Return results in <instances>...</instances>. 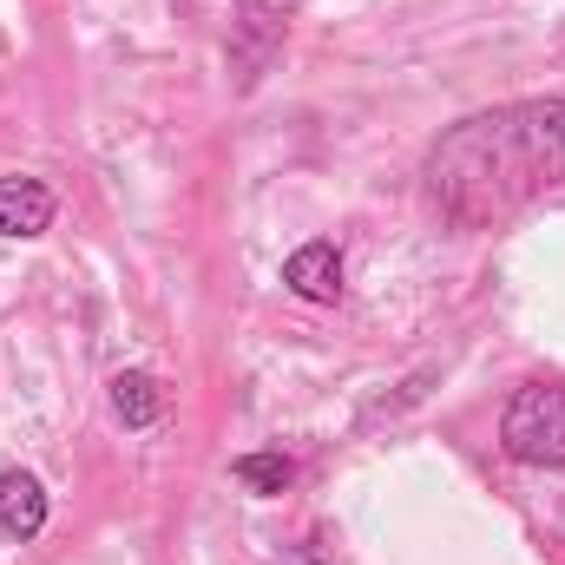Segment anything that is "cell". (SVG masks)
<instances>
[{"label": "cell", "instance_id": "cell-5", "mask_svg": "<svg viewBox=\"0 0 565 565\" xmlns=\"http://www.w3.org/2000/svg\"><path fill=\"white\" fill-rule=\"evenodd\" d=\"M53 211H60V198L40 184V178H0V237H40V231H53Z\"/></svg>", "mask_w": 565, "mask_h": 565}, {"label": "cell", "instance_id": "cell-7", "mask_svg": "<svg viewBox=\"0 0 565 565\" xmlns=\"http://www.w3.org/2000/svg\"><path fill=\"white\" fill-rule=\"evenodd\" d=\"M113 415H119L126 427H158L164 422V388H158V375H145V369L113 375Z\"/></svg>", "mask_w": 565, "mask_h": 565}, {"label": "cell", "instance_id": "cell-6", "mask_svg": "<svg viewBox=\"0 0 565 565\" xmlns=\"http://www.w3.org/2000/svg\"><path fill=\"white\" fill-rule=\"evenodd\" d=\"M0 533L20 540V546L46 533V487H40L26 467H7V473H0Z\"/></svg>", "mask_w": 565, "mask_h": 565}, {"label": "cell", "instance_id": "cell-2", "mask_svg": "<svg viewBox=\"0 0 565 565\" xmlns=\"http://www.w3.org/2000/svg\"><path fill=\"white\" fill-rule=\"evenodd\" d=\"M500 447L520 467H565V382L513 388V402L500 415Z\"/></svg>", "mask_w": 565, "mask_h": 565}, {"label": "cell", "instance_id": "cell-4", "mask_svg": "<svg viewBox=\"0 0 565 565\" xmlns=\"http://www.w3.org/2000/svg\"><path fill=\"white\" fill-rule=\"evenodd\" d=\"M282 289L302 296V302H335V296H342V250H335L329 237L289 250V257H282Z\"/></svg>", "mask_w": 565, "mask_h": 565}, {"label": "cell", "instance_id": "cell-8", "mask_svg": "<svg viewBox=\"0 0 565 565\" xmlns=\"http://www.w3.org/2000/svg\"><path fill=\"white\" fill-rule=\"evenodd\" d=\"M231 473H237V487H250V493H282V487H296V460L282 454V447H264V454H237L231 460Z\"/></svg>", "mask_w": 565, "mask_h": 565}, {"label": "cell", "instance_id": "cell-1", "mask_svg": "<svg viewBox=\"0 0 565 565\" xmlns=\"http://www.w3.org/2000/svg\"><path fill=\"white\" fill-rule=\"evenodd\" d=\"M422 178L454 231H500L565 184V99H513L447 126Z\"/></svg>", "mask_w": 565, "mask_h": 565}, {"label": "cell", "instance_id": "cell-3", "mask_svg": "<svg viewBox=\"0 0 565 565\" xmlns=\"http://www.w3.org/2000/svg\"><path fill=\"white\" fill-rule=\"evenodd\" d=\"M302 13V0H237L231 13V40H224V66H231V93H257L264 73L277 66L289 20Z\"/></svg>", "mask_w": 565, "mask_h": 565}]
</instances>
